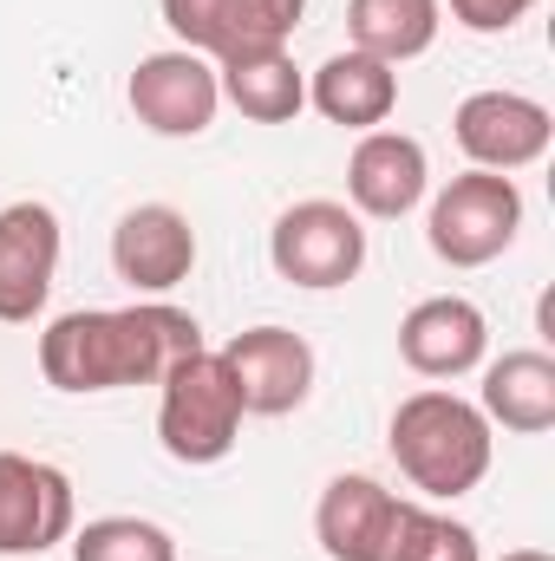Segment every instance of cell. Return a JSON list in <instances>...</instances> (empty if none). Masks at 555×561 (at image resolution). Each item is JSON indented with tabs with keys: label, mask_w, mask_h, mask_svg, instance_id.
Masks as SVG:
<instances>
[{
	"label": "cell",
	"mask_w": 555,
	"mask_h": 561,
	"mask_svg": "<svg viewBox=\"0 0 555 561\" xmlns=\"http://www.w3.org/2000/svg\"><path fill=\"white\" fill-rule=\"evenodd\" d=\"M203 346L196 313L170 300H132V307H79L59 313L39 333V379L53 392H125L157 386L183 353Z\"/></svg>",
	"instance_id": "obj_1"
},
{
	"label": "cell",
	"mask_w": 555,
	"mask_h": 561,
	"mask_svg": "<svg viewBox=\"0 0 555 561\" xmlns=\"http://www.w3.org/2000/svg\"><path fill=\"white\" fill-rule=\"evenodd\" d=\"M386 444H393V463L399 477L424 490L431 503H457L471 496L484 477H490V457H497V437H490V419L444 392V386H424L412 399H399V412L386 424Z\"/></svg>",
	"instance_id": "obj_2"
},
{
	"label": "cell",
	"mask_w": 555,
	"mask_h": 561,
	"mask_svg": "<svg viewBox=\"0 0 555 561\" xmlns=\"http://www.w3.org/2000/svg\"><path fill=\"white\" fill-rule=\"evenodd\" d=\"M242 392L223 366V353L196 346L183 353L163 379H157V437L177 463L203 470V463H223L236 444H242Z\"/></svg>",
	"instance_id": "obj_3"
},
{
	"label": "cell",
	"mask_w": 555,
	"mask_h": 561,
	"mask_svg": "<svg viewBox=\"0 0 555 561\" xmlns=\"http://www.w3.org/2000/svg\"><path fill=\"white\" fill-rule=\"evenodd\" d=\"M517 229H523V190L497 170L451 176L431 196V216H424V242L451 268H490L497 255H510Z\"/></svg>",
	"instance_id": "obj_4"
},
{
	"label": "cell",
	"mask_w": 555,
	"mask_h": 561,
	"mask_svg": "<svg viewBox=\"0 0 555 561\" xmlns=\"http://www.w3.org/2000/svg\"><path fill=\"white\" fill-rule=\"evenodd\" d=\"M269 262L287 287H307V294H333L347 280H360L366 268V222L347 209V203H327V196H307L294 209H281L275 229H269Z\"/></svg>",
	"instance_id": "obj_5"
},
{
	"label": "cell",
	"mask_w": 555,
	"mask_h": 561,
	"mask_svg": "<svg viewBox=\"0 0 555 561\" xmlns=\"http://www.w3.org/2000/svg\"><path fill=\"white\" fill-rule=\"evenodd\" d=\"M79 529L72 477L46 457L0 450V556H46Z\"/></svg>",
	"instance_id": "obj_6"
},
{
	"label": "cell",
	"mask_w": 555,
	"mask_h": 561,
	"mask_svg": "<svg viewBox=\"0 0 555 561\" xmlns=\"http://www.w3.org/2000/svg\"><path fill=\"white\" fill-rule=\"evenodd\" d=\"M451 131H457V150L471 157V170H497V176H510V170H530V163H543L550 157V138H555V118L543 99H530V92H471L464 105H457V118H451Z\"/></svg>",
	"instance_id": "obj_7"
},
{
	"label": "cell",
	"mask_w": 555,
	"mask_h": 561,
	"mask_svg": "<svg viewBox=\"0 0 555 561\" xmlns=\"http://www.w3.org/2000/svg\"><path fill=\"white\" fill-rule=\"evenodd\" d=\"M163 26L177 33V46L203 53V59H236V53H262L287 46L307 0H157Z\"/></svg>",
	"instance_id": "obj_8"
},
{
	"label": "cell",
	"mask_w": 555,
	"mask_h": 561,
	"mask_svg": "<svg viewBox=\"0 0 555 561\" xmlns=\"http://www.w3.org/2000/svg\"><path fill=\"white\" fill-rule=\"evenodd\" d=\"M125 99H132V112H138L144 131H157V138H203V131L216 125L223 85H216V66H209L203 53L170 46V53L138 59Z\"/></svg>",
	"instance_id": "obj_9"
},
{
	"label": "cell",
	"mask_w": 555,
	"mask_h": 561,
	"mask_svg": "<svg viewBox=\"0 0 555 561\" xmlns=\"http://www.w3.org/2000/svg\"><path fill=\"white\" fill-rule=\"evenodd\" d=\"M223 366L242 392L249 419H287L314 392V346L294 327H249L223 346Z\"/></svg>",
	"instance_id": "obj_10"
},
{
	"label": "cell",
	"mask_w": 555,
	"mask_h": 561,
	"mask_svg": "<svg viewBox=\"0 0 555 561\" xmlns=\"http://www.w3.org/2000/svg\"><path fill=\"white\" fill-rule=\"evenodd\" d=\"M112 268L118 280L144 294V300H163L170 287H183L196 268V229L177 203H138L118 216L112 229Z\"/></svg>",
	"instance_id": "obj_11"
},
{
	"label": "cell",
	"mask_w": 555,
	"mask_h": 561,
	"mask_svg": "<svg viewBox=\"0 0 555 561\" xmlns=\"http://www.w3.org/2000/svg\"><path fill=\"white\" fill-rule=\"evenodd\" d=\"M431 190V157L406 131H360L347 157V209L360 222H399Z\"/></svg>",
	"instance_id": "obj_12"
},
{
	"label": "cell",
	"mask_w": 555,
	"mask_h": 561,
	"mask_svg": "<svg viewBox=\"0 0 555 561\" xmlns=\"http://www.w3.org/2000/svg\"><path fill=\"white\" fill-rule=\"evenodd\" d=\"M59 216L46 203H7L0 209V320L26 327L46 313V294L59 275Z\"/></svg>",
	"instance_id": "obj_13"
},
{
	"label": "cell",
	"mask_w": 555,
	"mask_h": 561,
	"mask_svg": "<svg viewBox=\"0 0 555 561\" xmlns=\"http://www.w3.org/2000/svg\"><path fill=\"white\" fill-rule=\"evenodd\" d=\"M490 353V320L464 294H431L399 320V359L418 379H464Z\"/></svg>",
	"instance_id": "obj_14"
},
{
	"label": "cell",
	"mask_w": 555,
	"mask_h": 561,
	"mask_svg": "<svg viewBox=\"0 0 555 561\" xmlns=\"http://www.w3.org/2000/svg\"><path fill=\"white\" fill-rule=\"evenodd\" d=\"M406 496H393L380 477H333L314 503V536L327 561H393Z\"/></svg>",
	"instance_id": "obj_15"
},
{
	"label": "cell",
	"mask_w": 555,
	"mask_h": 561,
	"mask_svg": "<svg viewBox=\"0 0 555 561\" xmlns=\"http://www.w3.org/2000/svg\"><path fill=\"white\" fill-rule=\"evenodd\" d=\"M307 105L327 118V125H347V131H380L393 112H399V66L373 59V53H333L314 66L307 79Z\"/></svg>",
	"instance_id": "obj_16"
},
{
	"label": "cell",
	"mask_w": 555,
	"mask_h": 561,
	"mask_svg": "<svg viewBox=\"0 0 555 561\" xmlns=\"http://www.w3.org/2000/svg\"><path fill=\"white\" fill-rule=\"evenodd\" d=\"M477 412L517 437H543L555 424V359L543 346H523V353H503L484 366V399Z\"/></svg>",
	"instance_id": "obj_17"
},
{
	"label": "cell",
	"mask_w": 555,
	"mask_h": 561,
	"mask_svg": "<svg viewBox=\"0 0 555 561\" xmlns=\"http://www.w3.org/2000/svg\"><path fill=\"white\" fill-rule=\"evenodd\" d=\"M216 85H223V99H229L242 118H256V125H294L301 105H307V79H301V66L287 59V46H262V53L223 59V66H216Z\"/></svg>",
	"instance_id": "obj_18"
},
{
	"label": "cell",
	"mask_w": 555,
	"mask_h": 561,
	"mask_svg": "<svg viewBox=\"0 0 555 561\" xmlns=\"http://www.w3.org/2000/svg\"><path fill=\"white\" fill-rule=\"evenodd\" d=\"M444 26L438 0H347V39L353 53H373L386 66H406L418 53H431Z\"/></svg>",
	"instance_id": "obj_19"
},
{
	"label": "cell",
	"mask_w": 555,
	"mask_h": 561,
	"mask_svg": "<svg viewBox=\"0 0 555 561\" xmlns=\"http://www.w3.org/2000/svg\"><path fill=\"white\" fill-rule=\"evenodd\" d=\"M66 542H72V561H177V536L150 516H99Z\"/></svg>",
	"instance_id": "obj_20"
},
{
	"label": "cell",
	"mask_w": 555,
	"mask_h": 561,
	"mask_svg": "<svg viewBox=\"0 0 555 561\" xmlns=\"http://www.w3.org/2000/svg\"><path fill=\"white\" fill-rule=\"evenodd\" d=\"M393 561H477V529L444 516V510L406 503L399 536H393Z\"/></svg>",
	"instance_id": "obj_21"
},
{
	"label": "cell",
	"mask_w": 555,
	"mask_h": 561,
	"mask_svg": "<svg viewBox=\"0 0 555 561\" xmlns=\"http://www.w3.org/2000/svg\"><path fill=\"white\" fill-rule=\"evenodd\" d=\"M438 7H451V20L464 33H510L536 0H438Z\"/></svg>",
	"instance_id": "obj_22"
},
{
	"label": "cell",
	"mask_w": 555,
	"mask_h": 561,
	"mask_svg": "<svg viewBox=\"0 0 555 561\" xmlns=\"http://www.w3.org/2000/svg\"><path fill=\"white\" fill-rule=\"evenodd\" d=\"M503 561H550V556H543V549H510Z\"/></svg>",
	"instance_id": "obj_23"
}]
</instances>
